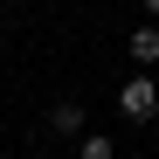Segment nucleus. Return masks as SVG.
<instances>
[{"label": "nucleus", "instance_id": "obj_1", "mask_svg": "<svg viewBox=\"0 0 159 159\" xmlns=\"http://www.w3.org/2000/svg\"><path fill=\"white\" fill-rule=\"evenodd\" d=\"M118 111H125L131 125H152V118H159V83H152V76H131V83L118 90Z\"/></svg>", "mask_w": 159, "mask_h": 159}, {"label": "nucleus", "instance_id": "obj_2", "mask_svg": "<svg viewBox=\"0 0 159 159\" xmlns=\"http://www.w3.org/2000/svg\"><path fill=\"white\" fill-rule=\"evenodd\" d=\"M125 56L139 62V69H152V62H159V21H139V28L125 35Z\"/></svg>", "mask_w": 159, "mask_h": 159}, {"label": "nucleus", "instance_id": "obj_3", "mask_svg": "<svg viewBox=\"0 0 159 159\" xmlns=\"http://www.w3.org/2000/svg\"><path fill=\"white\" fill-rule=\"evenodd\" d=\"M48 125H56L62 139H83V131H90V118H83V104H56V111H48Z\"/></svg>", "mask_w": 159, "mask_h": 159}, {"label": "nucleus", "instance_id": "obj_4", "mask_svg": "<svg viewBox=\"0 0 159 159\" xmlns=\"http://www.w3.org/2000/svg\"><path fill=\"white\" fill-rule=\"evenodd\" d=\"M76 159H111V139H104V131H83V145H76Z\"/></svg>", "mask_w": 159, "mask_h": 159}, {"label": "nucleus", "instance_id": "obj_5", "mask_svg": "<svg viewBox=\"0 0 159 159\" xmlns=\"http://www.w3.org/2000/svg\"><path fill=\"white\" fill-rule=\"evenodd\" d=\"M139 7H145V21H159V0H139Z\"/></svg>", "mask_w": 159, "mask_h": 159}]
</instances>
